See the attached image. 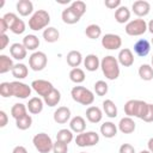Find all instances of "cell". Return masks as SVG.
<instances>
[{
    "instance_id": "6da1fadb",
    "label": "cell",
    "mask_w": 153,
    "mask_h": 153,
    "mask_svg": "<svg viewBox=\"0 0 153 153\" xmlns=\"http://www.w3.org/2000/svg\"><path fill=\"white\" fill-rule=\"evenodd\" d=\"M100 68L108 80H116L120 76V63L112 55H106L100 60Z\"/></svg>"
},
{
    "instance_id": "7a4b0ae2",
    "label": "cell",
    "mask_w": 153,
    "mask_h": 153,
    "mask_svg": "<svg viewBox=\"0 0 153 153\" xmlns=\"http://www.w3.org/2000/svg\"><path fill=\"white\" fill-rule=\"evenodd\" d=\"M148 103L139 99H130L124 104V112L128 117H137L142 120L146 115Z\"/></svg>"
},
{
    "instance_id": "3957f363",
    "label": "cell",
    "mask_w": 153,
    "mask_h": 153,
    "mask_svg": "<svg viewBox=\"0 0 153 153\" xmlns=\"http://www.w3.org/2000/svg\"><path fill=\"white\" fill-rule=\"evenodd\" d=\"M50 23V14L45 10H37L32 13L29 19V27L32 31H39L42 29H47Z\"/></svg>"
},
{
    "instance_id": "277c9868",
    "label": "cell",
    "mask_w": 153,
    "mask_h": 153,
    "mask_svg": "<svg viewBox=\"0 0 153 153\" xmlns=\"http://www.w3.org/2000/svg\"><path fill=\"white\" fill-rule=\"evenodd\" d=\"M72 99L81 105H91L94 102V94L92 91L84 86H74L71 90Z\"/></svg>"
},
{
    "instance_id": "5b68a950",
    "label": "cell",
    "mask_w": 153,
    "mask_h": 153,
    "mask_svg": "<svg viewBox=\"0 0 153 153\" xmlns=\"http://www.w3.org/2000/svg\"><path fill=\"white\" fill-rule=\"evenodd\" d=\"M32 143L39 153H49L53 151L54 142L51 137L45 133H38L32 137Z\"/></svg>"
},
{
    "instance_id": "8992f818",
    "label": "cell",
    "mask_w": 153,
    "mask_h": 153,
    "mask_svg": "<svg viewBox=\"0 0 153 153\" xmlns=\"http://www.w3.org/2000/svg\"><path fill=\"white\" fill-rule=\"evenodd\" d=\"M124 31L129 36H141L147 31V23L142 18H137L127 23Z\"/></svg>"
},
{
    "instance_id": "52a82bcc",
    "label": "cell",
    "mask_w": 153,
    "mask_h": 153,
    "mask_svg": "<svg viewBox=\"0 0 153 153\" xmlns=\"http://www.w3.org/2000/svg\"><path fill=\"white\" fill-rule=\"evenodd\" d=\"M47 63H48V57L43 51H33L29 56V67L35 72L43 71Z\"/></svg>"
},
{
    "instance_id": "ba28073f",
    "label": "cell",
    "mask_w": 153,
    "mask_h": 153,
    "mask_svg": "<svg viewBox=\"0 0 153 153\" xmlns=\"http://www.w3.org/2000/svg\"><path fill=\"white\" fill-rule=\"evenodd\" d=\"M99 142V135L96 131L80 133L75 137V143L79 147H91Z\"/></svg>"
},
{
    "instance_id": "9c48e42d",
    "label": "cell",
    "mask_w": 153,
    "mask_h": 153,
    "mask_svg": "<svg viewBox=\"0 0 153 153\" xmlns=\"http://www.w3.org/2000/svg\"><path fill=\"white\" fill-rule=\"evenodd\" d=\"M11 85H12V94H13V97H17V98H20V99H26V98H29L31 96L32 87L29 86L27 84L17 80V81H12Z\"/></svg>"
},
{
    "instance_id": "30bf717a",
    "label": "cell",
    "mask_w": 153,
    "mask_h": 153,
    "mask_svg": "<svg viewBox=\"0 0 153 153\" xmlns=\"http://www.w3.org/2000/svg\"><path fill=\"white\" fill-rule=\"evenodd\" d=\"M102 45L108 50H117L122 45V38L116 33H106L102 37Z\"/></svg>"
},
{
    "instance_id": "8fae6325",
    "label": "cell",
    "mask_w": 153,
    "mask_h": 153,
    "mask_svg": "<svg viewBox=\"0 0 153 153\" xmlns=\"http://www.w3.org/2000/svg\"><path fill=\"white\" fill-rule=\"evenodd\" d=\"M32 87V90L38 94V96H42V97H45L53 88V84L48 80H44V79H37V80H33L30 85Z\"/></svg>"
},
{
    "instance_id": "7c38bea8",
    "label": "cell",
    "mask_w": 153,
    "mask_h": 153,
    "mask_svg": "<svg viewBox=\"0 0 153 153\" xmlns=\"http://www.w3.org/2000/svg\"><path fill=\"white\" fill-rule=\"evenodd\" d=\"M131 11L134 12V14H136L139 18L146 17L149 11H151V5L148 1L146 0H136L133 2L131 5Z\"/></svg>"
},
{
    "instance_id": "4fadbf2b",
    "label": "cell",
    "mask_w": 153,
    "mask_h": 153,
    "mask_svg": "<svg viewBox=\"0 0 153 153\" xmlns=\"http://www.w3.org/2000/svg\"><path fill=\"white\" fill-rule=\"evenodd\" d=\"M118 63L123 67H130L134 63V54L129 48H122L117 56Z\"/></svg>"
},
{
    "instance_id": "5bb4252c",
    "label": "cell",
    "mask_w": 153,
    "mask_h": 153,
    "mask_svg": "<svg viewBox=\"0 0 153 153\" xmlns=\"http://www.w3.org/2000/svg\"><path fill=\"white\" fill-rule=\"evenodd\" d=\"M53 117L57 124H65L71 120V110L67 106H59L54 111Z\"/></svg>"
},
{
    "instance_id": "9a60e30c",
    "label": "cell",
    "mask_w": 153,
    "mask_h": 153,
    "mask_svg": "<svg viewBox=\"0 0 153 153\" xmlns=\"http://www.w3.org/2000/svg\"><path fill=\"white\" fill-rule=\"evenodd\" d=\"M135 128H136V123L134 122V120L131 117L126 116V117L121 118L118 122V130L123 134H131V133H134Z\"/></svg>"
},
{
    "instance_id": "2e32d148",
    "label": "cell",
    "mask_w": 153,
    "mask_h": 153,
    "mask_svg": "<svg viewBox=\"0 0 153 153\" xmlns=\"http://www.w3.org/2000/svg\"><path fill=\"white\" fill-rule=\"evenodd\" d=\"M149 51H151V43H149L147 39H145V38L139 39V41L134 44V53H135L137 56H140V57L147 56V55L149 54Z\"/></svg>"
},
{
    "instance_id": "e0dca14e",
    "label": "cell",
    "mask_w": 153,
    "mask_h": 153,
    "mask_svg": "<svg viewBox=\"0 0 153 153\" xmlns=\"http://www.w3.org/2000/svg\"><path fill=\"white\" fill-rule=\"evenodd\" d=\"M26 106H27V110H29L30 114H32V115H38V114H41L42 110H43L44 100H43L42 98H39V97H32V98L29 99Z\"/></svg>"
},
{
    "instance_id": "ac0fdd59",
    "label": "cell",
    "mask_w": 153,
    "mask_h": 153,
    "mask_svg": "<svg viewBox=\"0 0 153 153\" xmlns=\"http://www.w3.org/2000/svg\"><path fill=\"white\" fill-rule=\"evenodd\" d=\"M26 53L27 50L23 45V43H13L10 47V54L14 60H18V61L24 60L26 57Z\"/></svg>"
},
{
    "instance_id": "d6986e66",
    "label": "cell",
    "mask_w": 153,
    "mask_h": 153,
    "mask_svg": "<svg viewBox=\"0 0 153 153\" xmlns=\"http://www.w3.org/2000/svg\"><path fill=\"white\" fill-rule=\"evenodd\" d=\"M85 115H86L87 121L91 122V123H99L102 121V118H103V112H102L100 108L93 106V105L88 106L86 109V114Z\"/></svg>"
},
{
    "instance_id": "ffe728a7",
    "label": "cell",
    "mask_w": 153,
    "mask_h": 153,
    "mask_svg": "<svg viewBox=\"0 0 153 153\" xmlns=\"http://www.w3.org/2000/svg\"><path fill=\"white\" fill-rule=\"evenodd\" d=\"M16 8L22 17H27L33 12V4L30 0H19L16 5Z\"/></svg>"
},
{
    "instance_id": "44dd1931",
    "label": "cell",
    "mask_w": 153,
    "mask_h": 153,
    "mask_svg": "<svg viewBox=\"0 0 153 153\" xmlns=\"http://www.w3.org/2000/svg\"><path fill=\"white\" fill-rule=\"evenodd\" d=\"M84 66H85L86 71L94 72L100 67V60L96 54H88L84 59Z\"/></svg>"
},
{
    "instance_id": "7402d4cb",
    "label": "cell",
    "mask_w": 153,
    "mask_h": 153,
    "mask_svg": "<svg viewBox=\"0 0 153 153\" xmlns=\"http://www.w3.org/2000/svg\"><path fill=\"white\" fill-rule=\"evenodd\" d=\"M69 128L72 131L80 134L84 133V130L86 129V121L84 117L81 116H74L71 121H69Z\"/></svg>"
},
{
    "instance_id": "603a6c76",
    "label": "cell",
    "mask_w": 153,
    "mask_h": 153,
    "mask_svg": "<svg viewBox=\"0 0 153 153\" xmlns=\"http://www.w3.org/2000/svg\"><path fill=\"white\" fill-rule=\"evenodd\" d=\"M66 60H67L68 66H71V67H73V68H78V67L81 65V62H84L82 55H81V53L78 51V50H71V51L67 54Z\"/></svg>"
},
{
    "instance_id": "cb8c5ba5",
    "label": "cell",
    "mask_w": 153,
    "mask_h": 153,
    "mask_svg": "<svg viewBox=\"0 0 153 153\" xmlns=\"http://www.w3.org/2000/svg\"><path fill=\"white\" fill-rule=\"evenodd\" d=\"M117 130L118 128L116 127L115 123L112 122H104L102 126H100V134L106 137V139H111V137H115L117 135Z\"/></svg>"
},
{
    "instance_id": "d4e9b609",
    "label": "cell",
    "mask_w": 153,
    "mask_h": 153,
    "mask_svg": "<svg viewBox=\"0 0 153 153\" xmlns=\"http://www.w3.org/2000/svg\"><path fill=\"white\" fill-rule=\"evenodd\" d=\"M61 18H62V22H63L65 24H69V25L76 24V23L80 20V17H79L71 7H67V8H65V10L62 11Z\"/></svg>"
},
{
    "instance_id": "484cf974",
    "label": "cell",
    "mask_w": 153,
    "mask_h": 153,
    "mask_svg": "<svg viewBox=\"0 0 153 153\" xmlns=\"http://www.w3.org/2000/svg\"><path fill=\"white\" fill-rule=\"evenodd\" d=\"M43 100L48 106H51V108L56 106L61 100V93H60V91L57 88L54 87L45 97H43Z\"/></svg>"
},
{
    "instance_id": "4316f807",
    "label": "cell",
    "mask_w": 153,
    "mask_h": 153,
    "mask_svg": "<svg viewBox=\"0 0 153 153\" xmlns=\"http://www.w3.org/2000/svg\"><path fill=\"white\" fill-rule=\"evenodd\" d=\"M130 19V11L127 6H120L115 11V20L120 24L128 23Z\"/></svg>"
},
{
    "instance_id": "83f0119b",
    "label": "cell",
    "mask_w": 153,
    "mask_h": 153,
    "mask_svg": "<svg viewBox=\"0 0 153 153\" xmlns=\"http://www.w3.org/2000/svg\"><path fill=\"white\" fill-rule=\"evenodd\" d=\"M43 38L48 43H55L60 38V32H59V30L56 27L48 26L47 29L43 30Z\"/></svg>"
},
{
    "instance_id": "f1b7e54d",
    "label": "cell",
    "mask_w": 153,
    "mask_h": 153,
    "mask_svg": "<svg viewBox=\"0 0 153 153\" xmlns=\"http://www.w3.org/2000/svg\"><path fill=\"white\" fill-rule=\"evenodd\" d=\"M23 45L26 48V50L35 51L39 47V38L36 35H26L23 38Z\"/></svg>"
},
{
    "instance_id": "f546056e",
    "label": "cell",
    "mask_w": 153,
    "mask_h": 153,
    "mask_svg": "<svg viewBox=\"0 0 153 153\" xmlns=\"http://www.w3.org/2000/svg\"><path fill=\"white\" fill-rule=\"evenodd\" d=\"M11 73H12V75H13L16 79L22 80V79H25V78L27 76V74H29V68H27L26 65H24V63H16L14 67H13V69L11 71Z\"/></svg>"
},
{
    "instance_id": "4dcf8cb0",
    "label": "cell",
    "mask_w": 153,
    "mask_h": 153,
    "mask_svg": "<svg viewBox=\"0 0 153 153\" xmlns=\"http://www.w3.org/2000/svg\"><path fill=\"white\" fill-rule=\"evenodd\" d=\"M102 105H103V111L108 117L115 118L117 116V106L111 99H105Z\"/></svg>"
},
{
    "instance_id": "1f68e13d",
    "label": "cell",
    "mask_w": 153,
    "mask_h": 153,
    "mask_svg": "<svg viewBox=\"0 0 153 153\" xmlns=\"http://www.w3.org/2000/svg\"><path fill=\"white\" fill-rule=\"evenodd\" d=\"M27 115V106L23 103H16L12 108H11V116L14 120H18L23 116Z\"/></svg>"
},
{
    "instance_id": "d6a6232c",
    "label": "cell",
    "mask_w": 153,
    "mask_h": 153,
    "mask_svg": "<svg viewBox=\"0 0 153 153\" xmlns=\"http://www.w3.org/2000/svg\"><path fill=\"white\" fill-rule=\"evenodd\" d=\"M139 76L145 80V81H151L153 79V67L151 65H147V63H143L139 67Z\"/></svg>"
},
{
    "instance_id": "836d02e7",
    "label": "cell",
    "mask_w": 153,
    "mask_h": 153,
    "mask_svg": "<svg viewBox=\"0 0 153 153\" xmlns=\"http://www.w3.org/2000/svg\"><path fill=\"white\" fill-rule=\"evenodd\" d=\"M13 67H14V65H13L12 59L5 54H1L0 55V74H5V73L12 71Z\"/></svg>"
},
{
    "instance_id": "e575fe53",
    "label": "cell",
    "mask_w": 153,
    "mask_h": 153,
    "mask_svg": "<svg viewBox=\"0 0 153 153\" xmlns=\"http://www.w3.org/2000/svg\"><path fill=\"white\" fill-rule=\"evenodd\" d=\"M85 72L81 68H72L69 72V79L74 84H81L85 81Z\"/></svg>"
},
{
    "instance_id": "d590c367",
    "label": "cell",
    "mask_w": 153,
    "mask_h": 153,
    "mask_svg": "<svg viewBox=\"0 0 153 153\" xmlns=\"http://www.w3.org/2000/svg\"><path fill=\"white\" fill-rule=\"evenodd\" d=\"M85 35L91 39H97L102 36V29L97 24H90L85 29Z\"/></svg>"
},
{
    "instance_id": "8d00e7d4",
    "label": "cell",
    "mask_w": 153,
    "mask_h": 153,
    "mask_svg": "<svg viewBox=\"0 0 153 153\" xmlns=\"http://www.w3.org/2000/svg\"><path fill=\"white\" fill-rule=\"evenodd\" d=\"M56 140L57 141H61V142H65V143L68 145L73 140V131L71 129H66V128L60 129L57 131V134H56Z\"/></svg>"
},
{
    "instance_id": "74e56055",
    "label": "cell",
    "mask_w": 153,
    "mask_h": 153,
    "mask_svg": "<svg viewBox=\"0 0 153 153\" xmlns=\"http://www.w3.org/2000/svg\"><path fill=\"white\" fill-rule=\"evenodd\" d=\"M31 124H32V117H31L30 115H25V116L18 118V120H16V126H17V128L20 129V130H26V129H29V128L31 127Z\"/></svg>"
},
{
    "instance_id": "f35d334b",
    "label": "cell",
    "mask_w": 153,
    "mask_h": 153,
    "mask_svg": "<svg viewBox=\"0 0 153 153\" xmlns=\"http://www.w3.org/2000/svg\"><path fill=\"white\" fill-rule=\"evenodd\" d=\"M80 18L85 14V12H86V4L84 2V1H81V0H75V1H73V2H71V6H69Z\"/></svg>"
},
{
    "instance_id": "ab89813d",
    "label": "cell",
    "mask_w": 153,
    "mask_h": 153,
    "mask_svg": "<svg viewBox=\"0 0 153 153\" xmlns=\"http://www.w3.org/2000/svg\"><path fill=\"white\" fill-rule=\"evenodd\" d=\"M93 88H94V92H96L97 96L103 97V96H105V94L108 93L109 86H108V84H106L104 80H98V81L94 82Z\"/></svg>"
},
{
    "instance_id": "60d3db41",
    "label": "cell",
    "mask_w": 153,
    "mask_h": 153,
    "mask_svg": "<svg viewBox=\"0 0 153 153\" xmlns=\"http://www.w3.org/2000/svg\"><path fill=\"white\" fill-rule=\"evenodd\" d=\"M10 30H11V32H13L14 35H22L25 30H26V25H25V23H24V20L23 19H17V22L10 27Z\"/></svg>"
},
{
    "instance_id": "b9f144b4",
    "label": "cell",
    "mask_w": 153,
    "mask_h": 153,
    "mask_svg": "<svg viewBox=\"0 0 153 153\" xmlns=\"http://www.w3.org/2000/svg\"><path fill=\"white\" fill-rule=\"evenodd\" d=\"M0 94L1 97L4 98H8V97H12V85L11 82H7V81H4L0 84Z\"/></svg>"
},
{
    "instance_id": "7bdbcfd3",
    "label": "cell",
    "mask_w": 153,
    "mask_h": 153,
    "mask_svg": "<svg viewBox=\"0 0 153 153\" xmlns=\"http://www.w3.org/2000/svg\"><path fill=\"white\" fill-rule=\"evenodd\" d=\"M68 152V145L61 141L54 142V147H53V153H67Z\"/></svg>"
},
{
    "instance_id": "ee69618b",
    "label": "cell",
    "mask_w": 153,
    "mask_h": 153,
    "mask_svg": "<svg viewBox=\"0 0 153 153\" xmlns=\"http://www.w3.org/2000/svg\"><path fill=\"white\" fill-rule=\"evenodd\" d=\"M2 18L5 19V22L7 23V25H8V29L17 22V19H18V16L16 14V13H13V12H8V13H6V14H4L2 16Z\"/></svg>"
},
{
    "instance_id": "f6af8a7d",
    "label": "cell",
    "mask_w": 153,
    "mask_h": 153,
    "mask_svg": "<svg viewBox=\"0 0 153 153\" xmlns=\"http://www.w3.org/2000/svg\"><path fill=\"white\" fill-rule=\"evenodd\" d=\"M142 121H143V122H147V123L153 122V104L148 103V108H147L146 115H145V117L142 118Z\"/></svg>"
},
{
    "instance_id": "bcb514c9",
    "label": "cell",
    "mask_w": 153,
    "mask_h": 153,
    "mask_svg": "<svg viewBox=\"0 0 153 153\" xmlns=\"http://www.w3.org/2000/svg\"><path fill=\"white\" fill-rule=\"evenodd\" d=\"M121 4H122L121 0H105L104 1V5L110 10H117L120 6H122Z\"/></svg>"
},
{
    "instance_id": "7dc6e473",
    "label": "cell",
    "mask_w": 153,
    "mask_h": 153,
    "mask_svg": "<svg viewBox=\"0 0 153 153\" xmlns=\"http://www.w3.org/2000/svg\"><path fill=\"white\" fill-rule=\"evenodd\" d=\"M118 153H135V148L130 143H122L120 146Z\"/></svg>"
},
{
    "instance_id": "c3c4849f",
    "label": "cell",
    "mask_w": 153,
    "mask_h": 153,
    "mask_svg": "<svg viewBox=\"0 0 153 153\" xmlns=\"http://www.w3.org/2000/svg\"><path fill=\"white\" fill-rule=\"evenodd\" d=\"M7 122H8V116H7V114H6L4 110H0V128L6 127Z\"/></svg>"
},
{
    "instance_id": "681fc988",
    "label": "cell",
    "mask_w": 153,
    "mask_h": 153,
    "mask_svg": "<svg viewBox=\"0 0 153 153\" xmlns=\"http://www.w3.org/2000/svg\"><path fill=\"white\" fill-rule=\"evenodd\" d=\"M8 42H10V38H8V36L6 33L5 35H0V50H4L7 47Z\"/></svg>"
},
{
    "instance_id": "f907efd6",
    "label": "cell",
    "mask_w": 153,
    "mask_h": 153,
    "mask_svg": "<svg viewBox=\"0 0 153 153\" xmlns=\"http://www.w3.org/2000/svg\"><path fill=\"white\" fill-rule=\"evenodd\" d=\"M7 30H10V29H8V25H7V23L5 22V19L1 17V18H0V35H5Z\"/></svg>"
},
{
    "instance_id": "816d5d0a",
    "label": "cell",
    "mask_w": 153,
    "mask_h": 153,
    "mask_svg": "<svg viewBox=\"0 0 153 153\" xmlns=\"http://www.w3.org/2000/svg\"><path fill=\"white\" fill-rule=\"evenodd\" d=\"M12 153H27V149L24 147V146H16L12 151Z\"/></svg>"
},
{
    "instance_id": "f5cc1de1",
    "label": "cell",
    "mask_w": 153,
    "mask_h": 153,
    "mask_svg": "<svg viewBox=\"0 0 153 153\" xmlns=\"http://www.w3.org/2000/svg\"><path fill=\"white\" fill-rule=\"evenodd\" d=\"M147 147H148V151H149L151 153H153V137H151V139L148 140V142H147Z\"/></svg>"
},
{
    "instance_id": "db71d44e",
    "label": "cell",
    "mask_w": 153,
    "mask_h": 153,
    "mask_svg": "<svg viewBox=\"0 0 153 153\" xmlns=\"http://www.w3.org/2000/svg\"><path fill=\"white\" fill-rule=\"evenodd\" d=\"M147 30L153 35V19H151V20L148 22V24H147Z\"/></svg>"
},
{
    "instance_id": "11a10c76",
    "label": "cell",
    "mask_w": 153,
    "mask_h": 153,
    "mask_svg": "<svg viewBox=\"0 0 153 153\" xmlns=\"http://www.w3.org/2000/svg\"><path fill=\"white\" fill-rule=\"evenodd\" d=\"M140 153H151V152H149L148 149H143V151H141Z\"/></svg>"
},
{
    "instance_id": "9f6ffc18",
    "label": "cell",
    "mask_w": 153,
    "mask_h": 153,
    "mask_svg": "<svg viewBox=\"0 0 153 153\" xmlns=\"http://www.w3.org/2000/svg\"><path fill=\"white\" fill-rule=\"evenodd\" d=\"M151 62H152V67H153V54H152V59H151Z\"/></svg>"
},
{
    "instance_id": "6f0895ef",
    "label": "cell",
    "mask_w": 153,
    "mask_h": 153,
    "mask_svg": "<svg viewBox=\"0 0 153 153\" xmlns=\"http://www.w3.org/2000/svg\"><path fill=\"white\" fill-rule=\"evenodd\" d=\"M151 43H152V45H153V38H152V41H151Z\"/></svg>"
},
{
    "instance_id": "680465c9",
    "label": "cell",
    "mask_w": 153,
    "mask_h": 153,
    "mask_svg": "<svg viewBox=\"0 0 153 153\" xmlns=\"http://www.w3.org/2000/svg\"><path fill=\"white\" fill-rule=\"evenodd\" d=\"M80 153H86V152H80Z\"/></svg>"
}]
</instances>
